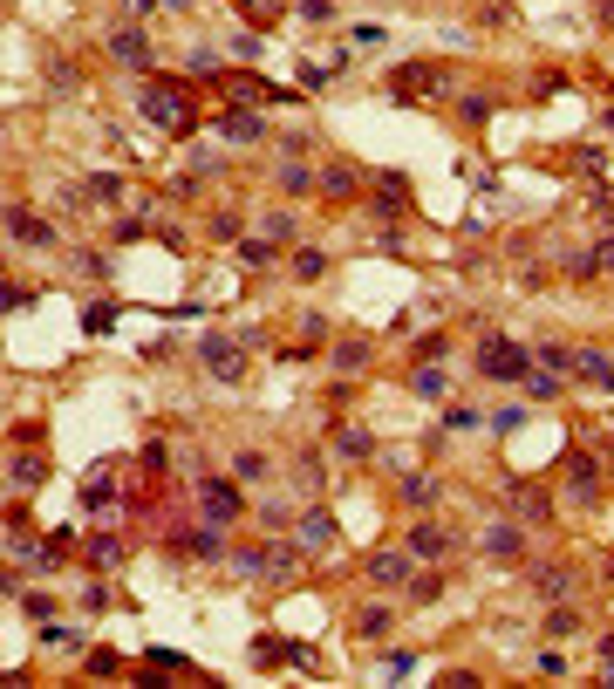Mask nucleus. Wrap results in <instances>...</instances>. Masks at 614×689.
Listing matches in <instances>:
<instances>
[{"label": "nucleus", "mask_w": 614, "mask_h": 689, "mask_svg": "<svg viewBox=\"0 0 614 689\" xmlns=\"http://www.w3.org/2000/svg\"><path fill=\"white\" fill-rule=\"evenodd\" d=\"M137 109L157 123V130H191V96L184 89H171V82H144V96H137Z\"/></svg>", "instance_id": "f257e3e1"}, {"label": "nucleus", "mask_w": 614, "mask_h": 689, "mask_svg": "<svg viewBox=\"0 0 614 689\" xmlns=\"http://www.w3.org/2000/svg\"><path fill=\"white\" fill-rule=\"evenodd\" d=\"M478 368H485V376H498V383H519V376H526L533 362H526V349H519V341L485 335V341H478Z\"/></svg>", "instance_id": "f03ea898"}, {"label": "nucleus", "mask_w": 614, "mask_h": 689, "mask_svg": "<svg viewBox=\"0 0 614 689\" xmlns=\"http://www.w3.org/2000/svg\"><path fill=\"white\" fill-rule=\"evenodd\" d=\"M199 362L212 368L219 383H239V376H246V355L232 349V341H219V335H199Z\"/></svg>", "instance_id": "7ed1b4c3"}, {"label": "nucleus", "mask_w": 614, "mask_h": 689, "mask_svg": "<svg viewBox=\"0 0 614 689\" xmlns=\"http://www.w3.org/2000/svg\"><path fill=\"white\" fill-rule=\"evenodd\" d=\"M506 506H512V519H526V526H546V519H553L546 491H539V485H526V478H519V485H506Z\"/></svg>", "instance_id": "20e7f679"}, {"label": "nucleus", "mask_w": 614, "mask_h": 689, "mask_svg": "<svg viewBox=\"0 0 614 689\" xmlns=\"http://www.w3.org/2000/svg\"><path fill=\"white\" fill-rule=\"evenodd\" d=\"M109 55H116L123 69H151V34L144 28H116L109 34Z\"/></svg>", "instance_id": "39448f33"}, {"label": "nucleus", "mask_w": 614, "mask_h": 689, "mask_svg": "<svg viewBox=\"0 0 614 689\" xmlns=\"http://www.w3.org/2000/svg\"><path fill=\"white\" fill-rule=\"evenodd\" d=\"M219 89H226L232 103H287V89H274V82H260V76H219Z\"/></svg>", "instance_id": "423d86ee"}, {"label": "nucleus", "mask_w": 614, "mask_h": 689, "mask_svg": "<svg viewBox=\"0 0 614 689\" xmlns=\"http://www.w3.org/2000/svg\"><path fill=\"white\" fill-rule=\"evenodd\" d=\"M199 498H205V512H212V526L239 519V506H246V498H239V491L226 485V478H205V485H199Z\"/></svg>", "instance_id": "0eeeda50"}, {"label": "nucleus", "mask_w": 614, "mask_h": 689, "mask_svg": "<svg viewBox=\"0 0 614 689\" xmlns=\"http://www.w3.org/2000/svg\"><path fill=\"white\" fill-rule=\"evenodd\" d=\"M437 89H444V69H430V61L423 69H416V61L396 69V96H437Z\"/></svg>", "instance_id": "6e6552de"}, {"label": "nucleus", "mask_w": 614, "mask_h": 689, "mask_svg": "<svg viewBox=\"0 0 614 689\" xmlns=\"http://www.w3.org/2000/svg\"><path fill=\"white\" fill-rule=\"evenodd\" d=\"M403 553H410V560H444V553H451V539L437 533V526H410V539H403Z\"/></svg>", "instance_id": "1a4fd4ad"}, {"label": "nucleus", "mask_w": 614, "mask_h": 689, "mask_svg": "<svg viewBox=\"0 0 614 689\" xmlns=\"http://www.w3.org/2000/svg\"><path fill=\"white\" fill-rule=\"evenodd\" d=\"M321 546H335V519L314 506V512H301V553H321Z\"/></svg>", "instance_id": "9d476101"}, {"label": "nucleus", "mask_w": 614, "mask_h": 689, "mask_svg": "<svg viewBox=\"0 0 614 689\" xmlns=\"http://www.w3.org/2000/svg\"><path fill=\"white\" fill-rule=\"evenodd\" d=\"M396 498H403L410 512H430V506H437V478H430V471H410V478L396 485Z\"/></svg>", "instance_id": "9b49d317"}, {"label": "nucleus", "mask_w": 614, "mask_h": 689, "mask_svg": "<svg viewBox=\"0 0 614 689\" xmlns=\"http://www.w3.org/2000/svg\"><path fill=\"white\" fill-rule=\"evenodd\" d=\"M403 573H410V553H376V560H368V581L376 587H396Z\"/></svg>", "instance_id": "f8f14e48"}, {"label": "nucleus", "mask_w": 614, "mask_h": 689, "mask_svg": "<svg viewBox=\"0 0 614 689\" xmlns=\"http://www.w3.org/2000/svg\"><path fill=\"white\" fill-rule=\"evenodd\" d=\"M7 232H14V239H28V246H48V239H55V226H48V219H34V212H7Z\"/></svg>", "instance_id": "ddd939ff"}, {"label": "nucleus", "mask_w": 614, "mask_h": 689, "mask_svg": "<svg viewBox=\"0 0 614 689\" xmlns=\"http://www.w3.org/2000/svg\"><path fill=\"white\" fill-rule=\"evenodd\" d=\"M519 383H526V396H533V403H553V396H560V368L539 362V368H526Z\"/></svg>", "instance_id": "4468645a"}, {"label": "nucleus", "mask_w": 614, "mask_h": 689, "mask_svg": "<svg viewBox=\"0 0 614 689\" xmlns=\"http://www.w3.org/2000/svg\"><path fill=\"white\" fill-rule=\"evenodd\" d=\"M219 130H226L232 144H260L266 123H260V116H246V109H226V116H219Z\"/></svg>", "instance_id": "2eb2a0df"}, {"label": "nucleus", "mask_w": 614, "mask_h": 689, "mask_svg": "<svg viewBox=\"0 0 614 689\" xmlns=\"http://www.w3.org/2000/svg\"><path fill=\"white\" fill-rule=\"evenodd\" d=\"M567 485H573V498H600V471H594V458H573V464H567Z\"/></svg>", "instance_id": "dca6fc26"}, {"label": "nucleus", "mask_w": 614, "mask_h": 689, "mask_svg": "<svg viewBox=\"0 0 614 689\" xmlns=\"http://www.w3.org/2000/svg\"><path fill=\"white\" fill-rule=\"evenodd\" d=\"M335 451H341V458H376V437H368V430H335Z\"/></svg>", "instance_id": "f3484780"}, {"label": "nucleus", "mask_w": 614, "mask_h": 689, "mask_svg": "<svg viewBox=\"0 0 614 689\" xmlns=\"http://www.w3.org/2000/svg\"><path fill=\"white\" fill-rule=\"evenodd\" d=\"M485 553H498V560H512V553H526L519 526H491V533H485Z\"/></svg>", "instance_id": "a211bd4d"}, {"label": "nucleus", "mask_w": 614, "mask_h": 689, "mask_svg": "<svg viewBox=\"0 0 614 689\" xmlns=\"http://www.w3.org/2000/svg\"><path fill=\"white\" fill-rule=\"evenodd\" d=\"M533 587H539V594H546V601H567V594H573V573L546 567V573H533Z\"/></svg>", "instance_id": "6ab92c4d"}, {"label": "nucleus", "mask_w": 614, "mask_h": 689, "mask_svg": "<svg viewBox=\"0 0 614 689\" xmlns=\"http://www.w3.org/2000/svg\"><path fill=\"white\" fill-rule=\"evenodd\" d=\"M178 553H199V560H219V533L205 526V533H184L178 539Z\"/></svg>", "instance_id": "aec40b11"}, {"label": "nucleus", "mask_w": 614, "mask_h": 689, "mask_svg": "<svg viewBox=\"0 0 614 689\" xmlns=\"http://www.w3.org/2000/svg\"><path fill=\"white\" fill-rule=\"evenodd\" d=\"M293 274H301V280H321V274H328V253H314V246H301V253H293Z\"/></svg>", "instance_id": "412c9836"}, {"label": "nucleus", "mask_w": 614, "mask_h": 689, "mask_svg": "<svg viewBox=\"0 0 614 689\" xmlns=\"http://www.w3.org/2000/svg\"><path fill=\"white\" fill-rule=\"evenodd\" d=\"M410 383H416V396H444V389H451V376H444V368H416Z\"/></svg>", "instance_id": "4be33fe9"}, {"label": "nucleus", "mask_w": 614, "mask_h": 689, "mask_svg": "<svg viewBox=\"0 0 614 689\" xmlns=\"http://www.w3.org/2000/svg\"><path fill=\"white\" fill-rule=\"evenodd\" d=\"M89 560H96V567H116V560H123V546H116L109 533H96V539H89Z\"/></svg>", "instance_id": "5701e85b"}, {"label": "nucleus", "mask_w": 614, "mask_h": 689, "mask_svg": "<svg viewBox=\"0 0 614 689\" xmlns=\"http://www.w3.org/2000/svg\"><path fill=\"white\" fill-rule=\"evenodd\" d=\"M82 506H89V512H103V506H109V471H96L89 485H82Z\"/></svg>", "instance_id": "b1692460"}, {"label": "nucleus", "mask_w": 614, "mask_h": 689, "mask_svg": "<svg viewBox=\"0 0 614 689\" xmlns=\"http://www.w3.org/2000/svg\"><path fill=\"white\" fill-rule=\"evenodd\" d=\"M478 424H485V416H478L471 403H451L444 410V430H478Z\"/></svg>", "instance_id": "393cba45"}, {"label": "nucleus", "mask_w": 614, "mask_h": 689, "mask_svg": "<svg viewBox=\"0 0 614 689\" xmlns=\"http://www.w3.org/2000/svg\"><path fill=\"white\" fill-rule=\"evenodd\" d=\"M389 628V608H362L355 614V635H383Z\"/></svg>", "instance_id": "a878e982"}, {"label": "nucleus", "mask_w": 614, "mask_h": 689, "mask_svg": "<svg viewBox=\"0 0 614 689\" xmlns=\"http://www.w3.org/2000/svg\"><path fill=\"white\" fill-rule=\"evenodd\" d=\"M321 184L335 191V199H349V191H355V171H349V164H335V171H321Z\"/></svg>", "instance_id": "bb28decb"}, {"label": "nucleus", "mask_w": 614, "mask_h": 689, "mask_svg": "<svg viewBox=\"0 0 614 689\" xmlns=\"http://www.w3.org/2000/svg\"><path fill=\"white\" fill-rule=\"evenodd\" d=\"M362 362H368L362 341H341V349H335V368H341V376H349V368H362Z\"/></svg>", "instance_id": "cd10ccee"}, {"label": "nucleus", "mask_w": 614, "mask_h": 689, "mask_svg": "<svg viewBox=\"0 0 614 689\" xmlns=\"http://www.w3.org/2000/svg\"><path fill=\"white\" fill-rule=\"evenodd\" d=\"M280 7H287V0H239V14H246V21H274Z\"/></svg>", "instance_id": "c85d7f7f"}, {"label": "nucleus", "mask_w": 614, "mask_h": 689, "mask_svg": "<svg viewBox=\"0 0 614 689\" xmlns=\"http://www.w3.org/2000/svg\"><path fill=\"white\" fill-rule=\"evenodd\" d=\"M239 260L246 266H266V260H274V246H266V239H239Z\"/></svg>", "instance_id": "c756f323"}, {"label": "nucleus", "mask_w": 614, "mask_h": 689, "mask_svg": "<svg viewBox=\"0 0 614 689\" xmlns=\"http://www.w3.org/2000/svg\"><path fill=\"white\" fill-rule=\"evenodd\" d=\"M232 567H239V573H266V546H253V553H232Z\"/></svg>", "instance_id": "7c9ffc66"}, {"label": "nucleus", "mask_w": 614, "mask_h": 689, "mask_svg": "<svg viewBox=\"0 0 614 689\" xmlns=\"http://www.w3.org/2000/svg\"><path fill=\"white\" fill-rule=\"evenodd\" d=\"M301 341H307V349H321V341H328V321H321V314H307V321H301Z\"/></svg>", "instance_id": "2f4dec72"}, {"label": "nucleus", "mask_w": 614, "mask_h": 689, "mask_svg": "<svg viewBox=\"0 0 614 689\" xmlns=\"http://www.w3.org/2000/svg\"><path fill=\"white\" fill-rule=\"evenodd\" d=\"M232 471H239V478H266V458H260V451H239V464H232Z\"/></svg>", "instance_id": "473e14b6"}, {"label": "nucleus", "mask_w": 614, "mask_h": 689, "mask_svg": "<svg viewBox=\"0 0 614 689\" xmlns=\"http://www.w3.org/2000/svg\"><path fill=\"white\" fill-rule=\"evenodd\" d=\"M280 184H287V191H307V184H314V171H307V164H287V171H280Z\"/></svg>", "instance_id": "72a5a7b5"}, {"label": "nucleus", "mask_w": 614, "mask_h": 689, "mask_svg": "<svg viewBox=\"0 0 614 689\" xmlns=\"http://www.w3.org/2000/svg\"><path fill=\"white\" fill-rule=\"evenodd\" d=\"M266 239H293V212H266Z\"/></svg>", "instance_id": "f704fd0d"}, {"label": "nucleus", "mask_w": 614, "mask_h": 689, "mask_svg": "<svg viewBox=\"0 0 614 689\" xmlns=\"http://www.w3.org/2000/svg\"><path fill=\"white\" fill-rule=\"evenodd\" d=\"M14 485H42V458H14Z\"/></svg>", "instance_id": "c9c22d12"}, {"label": "nucleus", "mask_w": 614, "mask_h": 689, "mask_svg": "<svg viewBox=\"0 0 614 689\" xmlns=\"http://www.w3.org/2000/svg\"><path fill=\"white\" fill-rule=\"evenodd\" d=\"M581 628V608H553V635H573Z\"/></svg>", "instance_id": "e433bc0d"}, {"label": "nucleus", "mask_w": 614, "mask_h": 689, "mask_svg": "<svg viewBox=\"0 0 614 689\" xmlns=\"http://www.w3.org/2000/svg\"><path fill=\"white\" fill-rule=\"evenodd\" d=\"M109 321H116V307H109V301L89 307V335H109Z\"/></svg>", "instance_id": "4c0bfd02"}, {"label": "nucleus", "mask_w": 614, "mask_h": 689, "mask_svg": "<svg viewBox=\"0 0 614 689\" xmlns=\"http://www.w3.org/2000/svg\"><path fill=\"white\" fill-rule=\"evenodd\" d=\"M212 239H239V212H219L212 219Z\"/></svg>", "instance_id": "58836bf2"}, {"label": "nucleus", "mask_w": 614, "mask_h": 689, "mask_svg": "<svg viewBox=\"0 0 614 689\" xmlns=\"http://www.w3.org/2000/svg\"><path fill=\"white\" fill-rule=\"evenodd\" d=\"M123 7H130V14H151V7H157V0H123Z\"/></svg>", "instance_id": "ea45409f"}, {"label": "nucleus", "mask_w": 614, "mask_h": 689, "mask_svg": "<svg viewBox=\"0 0 614 689\" xmlns=\"http://www.w3.org/2000/svg\"><path fill=\"white\" fill-rule=\"evenodd\" d=\"M608 130H614V109H608Z\"/></svg>", "instance_id": "a19ab883"}]
</instances>
